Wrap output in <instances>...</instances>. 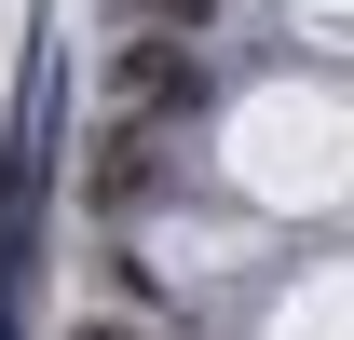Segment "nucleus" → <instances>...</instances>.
<instances>
[{
	"label": "nucleus",
	"mask_w": 354,
	"mask_h": 340,
	"mask_svg": "<svg viewBox=\"0 0 354 340\" xmlns=\"http://www.w3.org/2000/svg\"><path fill=\"white\" fill-rule=\"evenodd\" d=\"M150 191H164V123H123V109H109V136H95V164H82V205L136 218Z\"/></svg>",
	"instance_id": "nucleus-2"
},
{
	"label": "nucleus",
	"mask_w": 354,
	"mask_h": 340,
	"mask_svg": "<svg viewBox=\"0 0 354 340\" xmlns=\"http://www.w3.org/2000/svg\"><path fill=\"white\" fill-rule=\"evenodd\" d=\"M68 340H150L136 313H68Z\"/></svg>",
	"instance_id": "nucleus-4"
},
{
	"label": "nucleus",
	"mask_w": 354,
	"mask_h": 340,
	"mask_svg": "<svg viewBox=\"0 0 354 340\" xmlns=\"http://www.w3.org/2000/svg\"><path fill=\"white\" fill-rule=\"evenodd\" d=\"M205 95H218V68L191 41H109V109L123 123H191Z\"/></svg>",
	"instance_id": "nucleus-1"
},
{
	"label": "nucleus",
	"mask_w": 354,
	"mask_h": 340,
	"mask_svg": "<svg viewBox=\"0 0 354 340\" xmlns=\"http://www.w3.org/2000/svg\"><path fill=\"white\" fill-rule=\"evenodd\" d=\"M218 0H123V41H205Z\"/></svg>",
	"instance_id": "nucleus-3"
}]
</instances>
